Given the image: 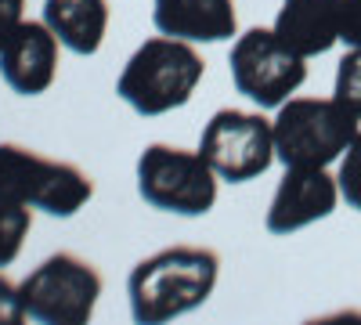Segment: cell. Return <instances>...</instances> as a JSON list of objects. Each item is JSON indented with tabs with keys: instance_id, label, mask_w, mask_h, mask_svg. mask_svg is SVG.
<instances>
[{
	"instance_id": "9a60e30c",
	"label": "cell",
	"mask_w": 361,
	"mask_h": 325,
	"mask_svg": "<svg viewBox=\"0 0 361 325\" xmlns=\"http://www.w3.org/2000/svg\"><path fill=\"white\" fill-rule=\"evenodd\" d=\"M333 98H336L340 105H347L357 120H361V47H350V51L340 58Z\"/></svg>"
},
{
	"instance_id": "6da1fadb",
	"label": "cell",
	"mask_w": 361,
	"mask_h": 325,
	"mask_svg": "<svg viewBox=\"0 0 361 325\" xmlns=\"http://www.w3.org/2000/svg\"><path fill=\"white\" fill-rule=\"evenodd\" d=\"M221 257L206 246H170L145 257L127 278L130 314L137 325H163L209 300Z\"/></svg>"
},
{
	"instance_id": "9c48e42d",
	"label": "cell",
	"mask_w": 361,
	"mask_h": 325,
	"mask_svg": "<svg viewBox=\"0 0 361 325\" xmlns=\"http://www.w3.org/2000/svg\"><path fill=\"white\" fill-rule=\"evenodd\" d=\"M340 202V185L325 166H286V177L271 195L264 228L271 235H293L314 221H325Z\"/></svg>"
},
{
	"instance_id": "7a4b0ae2",
	"label": "cell",
	"mask_w": 361,
	"mask_h": 325,
	"mask_svg": "<svg viewBox=\"0 0 361 325\" xmlns=\"http://www.w3.org/2000/svg\"><path fill=\"white\" fill-rule=\"evenodd\" d=\"M206 62L188 40L152 37L145 40L116 80V94L123 98L137 116H163L188 105L195 87L202 83Z\"/></svg>"
},
{
	"instance_id": "5b68a950",
	"label": "cell",
	"mask_w": 361,
	"mask_h": 325,
	"mask_svg": "<svg viewBox=\"0 0 361 325\" xmlns=\"http://www.w3.org/2000/svg\"><path fill=\"white\" fill-rule=\"evenodd\" d=\"M25 318L44 325H87L102 297V275L76 253H54L18 286Z\"/></svg>"
},
{
	"instance_id": "ba28073f",
	"label": "cell",
	"mask_w": 361,
	"mask_h": 325,
	"mask_svg": "<svg viewBox=\"0 0 361 325\" xmlns=\"http://www.w3.org/2000/svg\"><path fill=\"white\" fill-rule=\"evenodd\" d=\"M202 159L228 185H246L253 177L267 173L275 163V127L260 112L246 109H221L209 116L199 137Z\"/></svg>"
},
{
	"instance_id": "e0dca14e",
	"label": "cell",
	"mask_w": 361,
	"mask_h": 325,
	"mask_svg": "<svg viewBox=\"0 0 361 325\" xmlns=\"http://www.w3.org/2000/svg\"><path fill=\"white\" fill-rule=\"evenodd\" d=\"M22 318H25V311H22L18 286L8 275H0V325H18Z\"/></svg>"
},
{
	"instance_id": "8fae6325",
	"label": "cell",
	"mask_w": 361,
	"mask_h": 325,
	"mask_svg": "<svg viewBox=\"0 0 361 325\" xmlns=\"http://www.w3.org/2000/svg\"><path fill=\"white\" fill-rule=\"evenodd\" d=\"M152 25L188 44H221L238 29L235 0H152Z\"/></svg>"
},
{
	"instance_id": "ac0fdd59",
	"label": "cell",
	"mask_w": 361,
	"mask_h": 325,
	"mask_svg": "<svg viewBox=\"0 0 361 325\" xmlns=\"http://www.w3.org/2000/svg\"><path fill=\"white\" fill-rule=\"evenodd\" d=\"M340 40L347 47H361V0L340 4Z\"/></svg>"
},
{
	"instance_id": "2e32d148",
	"label": "cell",
	"mask_w": 361,
	"mask_h": 325,
	"mask_svg": "<svg viewBox=\"0 0 361 325\" xmlns=\"http://www.w3.org/2000/svg\"><path fill=\"white\" fill-rule=\"evenodd\" d=\"M336 185H340V199L350 206V210L361 214V130L354 134V141L347 145L340 173H336Z\"/></svg>"
},
{
	"instance_id": "277c9868",
	"label": "cell",
	"mask_w": 361,
	"mask_h": 325,
	"mask_svg": "<svg viewBox=\"0 0 361 325\" xmlns=\"http://www.w3.org/2000/svg\"><path fill=\"white\" fill-rule=\"evenodd\" d=\"M137 192L152 210L206 217L217 202V173L202 152H185L156 141L137 156Z\"/></svg>"
},
{
	"instance_id": "8992f818",
	"label": "cell",
	"mask_w": 361,
	"mask_h": 325,
	"mask_svg": "<svg viewBox=\"0 0 361 325\" xmlns=\"http://www.w3.org/2000/svg\"><path fill=\"white\" fill-rule=\"evenodd\" d=\"M0 192H8L33 210L51 217H73L94 195V181L73 163L44 159L33 149L4 141L0 145Z\"/></svg>"
},
{
	"instance_id": "5bb4252c",
	"label": "cell",
	"mask_w": 361,
	"mask_h": 325,
	"mask_svg": "<svg viewBox=\"0 0 361 325\" xmlns=\"http://www.w3.org/2000/svg\"><path fill=\"white\" fill-rule=\"evenodd\" d=\"M29 228H33V206L8 195V192H0V268L15 264Z\"/></svg>"
},
{
	"instance_id": "52a82bcc",
	"label": "cell",
	"mask_w": 361,
	"mask_h": 325,
	"mask_svg": "<svg viewBox=\"0 0 361 325\" xmlns=\"http://www.w3.org/2000/svg\"><path fill=\"white\" fill-rule=\"evenodd\" d=\"M231 83L260 109H279L307 80V58L279 40L275 29H246L228 54Z\"/></svg>"
},
{
	"instance_id": "7c38bea8",
	"label": "cell",
	"mask_w": 361,
	"mask_h": 325,
	"mask_svg": "<svg viewBox=\"0 0 361 325\" xmlns=\"http://www.w3.org/2000/svg\"><path fill=\"white\" fill-rule=\"evenodd\" d=\"M340 4L343 0H282L275 33L296 54L314 58L340 44Z\"/></svg>"
},
{
	"instance_id": "3957f363",
	"label": "cell",
	"mask_w": 361,
	"mask_h": 325,
	"mask_svg": "<svg viewBox=\"0 0 361 325\" xmlns=\"http://www.w3.org/2000/svg\"><path fill=\"white\" fill-rule=\"evenodd\" d=\"M357 116L336 98H289L275 116V156L282 166H329L357 134Z\"/></svg>"
},
{
	"instance_id": "4fadbf2b",
	"label": "cell",
	"mask_w": 361,
	"mask_h": 325,
	"mask_svg": "<svg viewBox=\"0 0 361 325\" xmlns=\"http://www.w3.org/2000/svg\"><path fill=\"white\" fill-rule=\"evenodd\" d=\"M44 22L73 54H98L109 33V0H44Z\"/></svg>"
},
{
	"instance_id": "d6986e66",
	"label": "cell",
	"mask_w": 361,
	"mask_h": 325,
	"mask_svg": "<svg viewBox=\"0 0 361 325\" xmlns=\"http://www.w3.org/2000/svg\"><path fill=\"white\" fill-rule=\"evenodd\" d=\"M22 15H25V0H0V51L8 47L15 29L25 22Z\"/></svg>"
},
{
	"instance_id": "30bf717a",
	"label": "cell",
	"mask_w": 361,
	"mask_h": 325,
	"mask_svg": "<svg viewBox=\"0 0 361 325\" xmlns=\"http://www.w3.org/2000/svg\"><path fill=\"white\" fill-rule=\"evenodd\" d=\"M58 44L62 40L47 22H22L8 47L0 51V80L22 98L51 91L58 76Z\"/></svg>"
}]
</instances>
